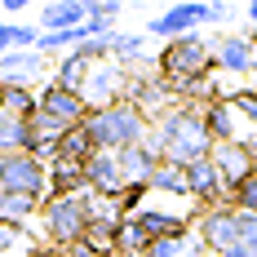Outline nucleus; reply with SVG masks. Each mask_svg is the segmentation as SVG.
Returning <instances> with one entry per match:
<instances>
[{
  "label": "nucleus",
  "instance_id": "1",
  "mask_svg": "<svg viewBox=\"0 0 257 257\" xmlns=\"http://www.w3.org/2000/svg\"><path fill=\"white\" fill-rule=\"evenodd\" d=\"M147 147L160 155V164H178V169H191L213 155V138L204 128V115L195 102H178L173 111H164L160 120H151V133H147Z\"/></svg>",
  "mask_w": 257,
  "mask_h": 257
},
{
  "label": "nucleus",
  "instance_id": "2",
  "mask_svg": "<svg viewBox=\"0 0 257 257\" xmlns=\"http://www.w3.org/2000/svg\"><path fill=\"white\" fill-rule=\"evenodd\" d=\"M84 133L93 138V147H98V151L120 155V151H128V147H138V142H147L151 120H147V115H142L133 102H111V106L89 111Z\"/></svg>",
  "mask_w": 257,
  "mask_h": 257
},
{
  "label": "nucleus",
  "instance_id": "3",
  "mask_svg": "<svg viewBox=\"0 0 257 257\" xmlns=\"http://www.w3.org/2000/svg\"><path fill=\"white\" fill-rule=\"evenodd\" d=\"M155 76L164 84H173V93H182L186 84H200L213 76V45L204 36H182V40H164V49L155 58Z\"/></svg>",
  "mask_w": 257,
  "mask_h": 257
},
{
  "label": "nucleus",
  "instance_id": "4",
  "mask_svg": "<svg viewBox=\"0 0 257 257\" xmlns=\"http://www.w3.org/2000/svg\"><path fill=\"white\" fill-rule=\"evenodd\" d=\"M36 217H40V244H49V248L84 244V226H89V191H84V195L45 200Z\"/></svg>",
  "mask_w": 257,
  "mask_h": 257
},
{
  "label": "nucleus",
  "instance_id": "5",
  "mask_svg": "<svg viewBox=\"0 0 257 257\" xmlns=\"http://www.w3.org/2000/svg\"><path fill=\"white\" fill-rule=\"evenodd\" d=\"M0 191H18V195H36L45 200L49 195V164L31 151L5 155V169H0Z\"/></svg>",
  "mask_w": 257,
  "mask_h": 257
},
{
  "label": "nucleus",
  "instance_id": "6",
  "mask_svg": "<svg viewBox=\"0 0 257 257\" xmlns=\"http://www.w3.org/2000/svg\"><path fill=\"white\" fill-rule=\"evenodd\" d=\"M36 111L45 115V120H53L58 128H76L89 120V102L80 98V93H71V89H62V84H40V93H36Z\"/></svg>",
  "mask_w": 257,
  "mask_h": 257
},
{
  "label": "nucleus",
  "instance_id": "7",
  "mask_svg": "<svg viewBox=\"0 0 257 257\" xmlns=\"http://www.w3.org/2000/svg\"><path fill=\"white\" fill-rule=\"evenodd\" d=\"M124 89H128V71L120 62H98L89 80H84V89H80V98L89 102V111H98V106H111V102H124Z\"/></svg>",
  "mask_w": 257,
  "mask_h": 257
},
{
  "label": "nucleus",
  "instance_id": "8",
  "mask_svg": "<svg viewBox=\"0 0 257 257\" xmlns=\"http://www.w3.org/2000/svg\"><path fill=\"white\" fill-rule=\"evenodd\" d=\"M208 160H213V169H217V178H222L226 191L257 173V151H253V142H248V138H244V142H217Z\"/></svg>",
  "mask_w": 257,
  "mask_h": 257
},
{
  "label": "nucleus",
  "instance_id": "9",
  "mask_svg": "<svg viewBox=\"0 0 257 257\" xmlns=\"http://www.w3.org/2000/svg\"><path fill=\"white\" fill-rule=\"evenodd\" d=\"M213 71H226V76L257 71L253 31H248V36H217V40H213Z\"/></svg>",
  "mask_w": 257,
  "mask_h": 257
},
{
  "label": "nucleus",
  "instance_id": "10",
  "mask_svg": "<svg viewBox=\"0 0 257 257\" xmlns=\"http://www.w3.org/2000/svg\"><path fill=\"white\" fill-rule=\"evenodd\" d=\"M200 27H208V5H173V9H164L160 18H151L147 36L182 40V36H195Z\"/></svg>",
  "mask_w": 257,
  "mask_h": 257
},
{
  "label": "nucleus",
  "instance_id": "11",
  "mask_svg": "<svg viewBox=\"0 0 257 257\" xmlns=\"http://www.w3.org/2000/svg\"><path fill=\"white\" fill-rule=\"evenodd\" d=\"M84 186H89V195H98V200H115L120 191H124V178H120V160L111 151H93L84 160Z\"/></svg>",
  "mask_w": 257,
  "mask_h": 257
},
{
  "label": "nucleus",
  "instance_id": "12",
  "mask_svg": "<svg viewBox=\"0 0 257 257\" xmlns=\"http://www.w3.org/2000/svg\"><path fill=\"white\" fill-rule=\"evenodd\" d=\"M45 58L36 49H14V53H0V84L5 89H31L36 80H45Z\"/></svg>",
  "mask_w": 257,
  "mask_h": 257
},
{
  "label": "nucleus",
  "instance_id": "13",
  "mask_svg": "<svg viewBox=\"0 0 257 257\" xmlns=\"http://www.w3.org/2000/svg\"><path fill=\"white\" fill-rule=\"evenodd\" d=\"M186 200L200 204V213H204V208L226 204V186H222V178H217L213 160H200V164L186 169Z\"/></svg>",
  "mask_w": 257,
  "mask_h": 257
},
{
  "label": "nucleus",
  "instance_id": "14",
  "mask_svg": "<svg viewBox=\"0 0 257 257\" xmlns=\"http://www.w3.org/2000/svg\"><path fill=\"white\" fill-rule=\"evenodd\" d=\"M200 115H204V128H208V138H213V147H217V142H244L239 115H235V106L226 102V98L200 106Z\"/></svg>",
  "mask_w": 257,
  "mask_h": 257
},
{
  "label": "nucleus",
  "instance_id": "15",
  "mask_svg": "<svg viewBox=\"0 0 257 257\" xmlns=\"http://www.w3.org/2000/svg\"><path fill=\"white\" fill-rule=\"evenodd\" d=\"M89 23V9L84 0H53L40 9V31H71V27Z\"/></svg>",
  "mask_w": 257,
  "mask_h": 257
},
{
  "label": "nucleus",
  "instance_id": "16",
  "mask_svg": "<svg viewBox=\"0 0 257 257\" xmlns=\"http://www.w3.org/2000/svg\"><path fill=\"white\" fill-rule=\"evenodd\" d=\"M115 160H120V178H124V186H128V182H151L155 164H160V155H155L147 142H138V147L120 151Z\"/></svg>",
  "mask_w": 257,
  "mask_h": 257
},
{
  "label": "nucleus",
  "instance_id": "17",
  "mask_svg": "<svg viewBox=\"0 0 257 257\" xmlns=\"http://www.w3.org/2000/svg\"><path fill=\"white\" fill-rule=\"evenodd\" d=\"M84 164H67V160H53L49 164V195L45 200H58V195H84Z\"/></svg>",
  "mask_w": 257,
  "mask_h": 257
},
{
  "label": "nucleus",
  "instance_id": "18",
  "mask_svg": "<svg viewBox=\"0 0 257 257\" xmlns=\"http://www.w3.org/2000/svg\"><path fill=\"white\" fill-rule=\"evenodd\" d=\"M98 151L93 147V138L84 133V124H76V128H67L62 138H58V147H53V155L45 160V164H53V160H67V164H84L89 155Z\"/></svg>",
  "mask_w": 257,
  "mask_h": 257
},
{
  "label": "nucleus",
  "instance_id": "19",
  "mask_svg": "<svg viewBox=\"0 0 257 257\" xmlns=\"http://www.w3.org/2000/svg\"><path fill=\"white\" fill-rule=\"evenodd\" d=\"M45 200H36V195H18V191H0V222L5 226H27L36 213H40Z\"/></svg>",
  "mask_w": 257,
  "mask_h": 257
},
{
  "label": "nucleus",
  "instance_id": "20",
  "mask_svg": "<svg viewBox=\"0 0 257 257\" xmlns=\"http://www.w3.org/2000/svg\"><path fill=\"white\" fill-rule=\"evenodd\" d=\"M18 151H31V120L0 111V155H18Z\"/></svg>",
  "mask_w": 257,
  "mask_h": 257
},
{
  "label": "nucleus",
  "instance_id": "21",
  "mask_svg": "<svg viewBox=\"0 0 257 257\" xmlns=\"http://www.w3.org/2000/svg\"><path fill=\"white\" fill-rule=\"evenodd\" d=\"M40 248L45 244L27 231V226H5L0 222V257H36Z\"/></svg>",
  "mask_w": 257,
  "mask_h": 257
},
{
  "label": "nucleus",
  "instance_id": "22",
  "mask_svg": "<svg viewBox=\"0 0 257 257\" xmlns=\"http://www.w3.org/2000/svg\"><path fill=\"white\" fill-rule=\"evenodd\" d=\"M89 71H93V62H89V58H80V53L71 49L58 67H53V84H62V89L80 93V89H84V80H89Z\"/></svg>",
  "mask_w": 257,
  "mask_h": 257
},
{
  "label": "nucleus",
  "instance_id": "23",
  "mask_svg": "<svg viewBox=\"0 0 257 257\" xmlns=\"http://www.w3.org/2000/svg\"><path fill=\"white\" fill-rule=\"evenodd\" d=\"M111 62H120V67H138V58L147 49V36H138V31H111Z\"/></svg>",
  "mask_w": 257,
  "mask_h": 257
},
{
  "label": "nucleus",
  "instance_id": "24",
  "mask_svg": "<svg viewBox=\"0 0 257 257\" xmlns=\"http://www.w3.org/2000/svg\"><path fill=\"white\" fill-rule=\"evenodd\" d=\"M36 40H40V27H27V23H9V18H0V53L36 49Z\"/></svg>",
  "mask_w": 257,
  "mask_h": 257
},
{
  "label": "nucleus",
  "instance_id": "25",
  "mask_svg": "<svg viewBox=\"0 0 257 257\" xmlns=\"http://www.w3.org/2000/svg\"><path fill=\"white\" fill-rule=\"evenodd\" d=\"M147 186L160 191V195H178V200H186V169H178V164H155V173H151Z\"/></svg>",
  "mask_w": 257,
  "mask_h": 257
},
{
  "label": "nucleus",
  "instance_id": "26",
  "mask_svg": "<svg viewBox=\"0 0 257 257\" xmlns=\"http://www.w3.org/2000/svg\"><path fill=\"white\" fill-rule=\"evenodd\" d=\"M222 257H257V217L239 213V226H235V239H231V248H226Z\"/></svg>",
  "mask_w": 257,
  "mask_h": 257
},
{
  "label": "nucleus",
  "instance_id": "27",
  "mask_svg": "<svg viewBox=\"0 0 257 257\" xmlns=\"http://www.w3.org/2000/svg\"><path fill=\"white\" fill-rule=\"evenodd\" d=\"M147 248H151V244H147V235L138 231V222H133V217H124V222H120V231H115V253L142 257Z\"/></svg>",
  "mask_w": 257,
  "mask_h": 257
},
{
  "label": "nucleus",
  "instance_id": "28",
  "mask_svg": "<svg viewBox=\"0 0 257 257\" xmlns=\"http://www.w3.org/2000/svg\"><path fill=\"white\" fill-rule=\"evenodd\" d=\"M226 204H231L235 213H248V217H257V173L226 191Z\"/></svg>",
  "mask_w": 257,
  "mask_h": 257
},
{
  "label": "nucleus",
  "instance_id": "29",
  "mask_svg": "<svg viewBox=\"0 0 257 257\" xmlns=\"http://www.w3.org/2000/svg\"><path fill=\"white\" fill-rule=\"evenodd\" d=\"M226 102L235 106L239 124H248V128H253V138H257V89H239V93H226Z\"/></svg>",
  "mask_w": 257,
  "mask_h": 257
},
{
  "label": "nucleus",
  "instance_id": "30",
  "mask_svg": "<svg viewBox=\"0 0 257 257\" xmlns=\"http://www.w3.org/2000/svg\"><path fill=\"white\" fill-rule=\"evenodd\" d=\"M5 111L18 120H31L36 115V89H5Z\"/></svg>",
  "mask_w": 257,
  "mask_h": 257
},
{
  "label": "nucleus",
  "instance_id": "31",
  "mask_svg": "<svg viewBox=\"0 0 257 257\" xmlns=\"http://www.w3.org/2000/svg\"><path fill=\"white\" fill-rule=\"evenodd\" d=\"M49 257H98L89 244H71V248H49Z\"/></svg>",
  "mask_w": 257,
  "mask_h": 257
},
{
  "label": "nucleus",
  "instance_id": "32",
  "mask_svg": "<svg viewBox=\"0 0 257 257\" xmlns=\"http://www.w3.org/2000/svg\"><path fill=\"white\" fill-rule=\"evenodd\" d=\"M226 18H231L226 5H208V23H226Z\"/></svg>",
  "mask_w": 257,
  "mask_h": 257
},
{
  "label": "nucleus",
  "instance_id": "33",
  "mask_svg": "<svg viewBox=\"0 0 257 257\" xmlns=\"http://www.w3.org/2000/svg\"><path fill=\"white\" fill-rule=\"evenodd\" d=\"M0 5H5V14H23L27 9V0H0Z\"/></svg>",
  "mask_w": 257,
  "mask_h": 257
},
{
  "label": "nucleus",
  "instance_id": "34",
  "mask_svg": "<svg viewBox=\"0 0 257 257\" xmlns=\"http://www.w3.org/2000/svg\"><path fill=\"white\" fill-rule=\"evenodd\" d=\"M248 23H253V31H257V0L248 5Z\"/></svg>",
  "mask_w": 257,
  "mask_h": 257
},
{
  "label": "nucleus",
  "instance_id": "35",
  "mask_svg": "<svg viewBox=\"0 0 257 257\" xmlns=\"http://www.w3.org/2000/svg\"><path fill=\"white\" fill-rule=\"evenodd\" d=\"M0 111H5V84H0Z\"/></svg>",
  "mask_w": 257,
  "mask_h": 257
},
{
  "label": "nucleus",
  "instance_id": "36",
  "mask_svg": "<svg viewBox=\"0 0 257 257\" xmlns=\"http://www.w3.org/2000/svg\"><path fill=\"white\" fill-rule=\"evenodd\" d=\"M36 257H49V248H40V253H36Z\"/></svg>",
  "mask_w": 257,
  "mask_h": 257
},
{
  "label": "nucleus",
  "instance_id": "37",
  "mask_svg": "<svg viewBox=\"0 0 257 257\" xmlns=\"http://www.w3.org/2000/svg\"><path fill=\"white\" fill-rule=\"evenodd\" d=\"M0 169H5V155H0Z\"/></svg>",
  "mask_w": 257,
  "mask_h": 257
},
{
  "label": "nucleus",
  "instance_id": "38",
  "mask_svg": "<svg viewBox=\"0 0 257 257\" xmlns=\"http://www.w3.org/2000/svg\"><path fill=\"white\" fill-rule=\"evenodd\" d=\"M115 257H128V253H115Z\"/></svg>",
  "mask_w": 257,
  "mask_h": 257
}]
</instances>
